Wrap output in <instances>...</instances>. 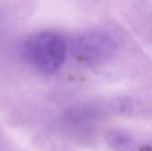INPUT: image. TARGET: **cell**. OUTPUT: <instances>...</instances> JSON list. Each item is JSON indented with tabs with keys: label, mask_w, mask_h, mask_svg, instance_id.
<instances>
[{
	"label": "cell",
	"mask_w": 152,
	"mask_h": 151,
	"mask_svg": "<svg viewBox=\"0 0 152 151\" xmlns=\"http://www.w3.org/2000/svg\"><path fill=\"white\" fill-rule=\"evenodd\" d=\"M67 50L65 38L60 33L51 30L30 35L21 47L25 61L44 75H53L62 67Z\"/></svg>",
	"instance_id": "6da1fadb"
},
{
	"label": "cell",
	"mask_w": 152,
	"mask_h": 151,
	"mask_svg": "<svg viewBox=\"0 0 152 151\" xmlns=\"http://www.w3.org/2000/svg\"><path fill=\"white\" fill-rule=\"evenodd\" d=\"M77 53L86 59H97L109 54L113 49V41L102 31H90L79 35L74 41Z\"/></svg>",
	"instance_id": "7a4b0ae2"
}]
</instances>
